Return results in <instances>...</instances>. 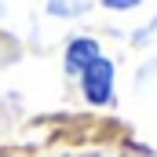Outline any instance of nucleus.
I'll return each mask as SVG.
<instances>
[{
    "label": "nucleus",
    "mask_w": 157,
    "mask_h": 157,
    "mask_svg": "<svg viewBox=\"0 0 157 157\" xmlns=\"http://www.w3.org/2000/svg\"><path fill=\"white\" fill-rule=\"evenodd\" d=\"M80 73H84V99L91 106H106L110 95H113V66H110V59H95Z\"/></svg>",
    "instance_id": "nucleus-1"
},
{
    "label": "nucleus",
    "mask_w": 157,
    "mask_h": 157,
    "mask_svg": "<svg viewBox=\"0 0 157 157\" xmlns=\"http://www.w3.org/2000/svg\"><path fill=\"white\" fill-rule=\"evenodd\" d=\"M95 59H102V51H99V44L88 37L73 40L70 48H66V70H73V73H80V70H88Z\"/></svg>",
    "instance_id": "nucleus-2"
}]
</instances>
